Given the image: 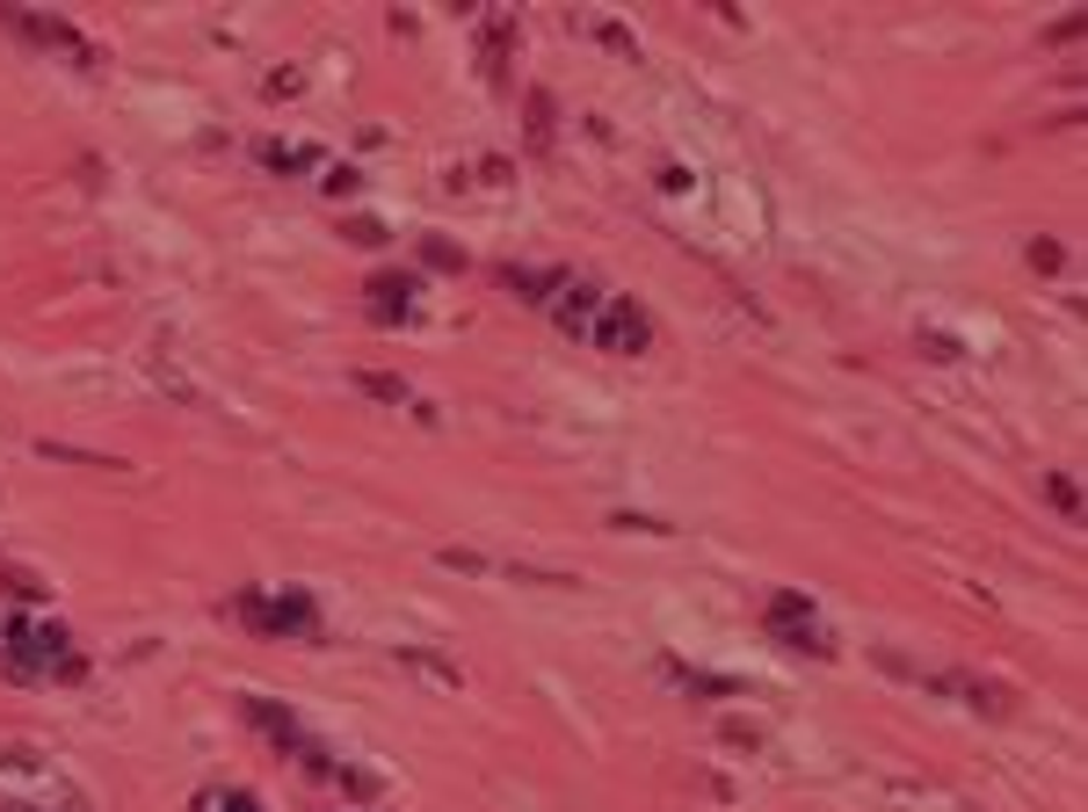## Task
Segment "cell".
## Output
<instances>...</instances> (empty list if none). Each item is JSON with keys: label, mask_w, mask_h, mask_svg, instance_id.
Wrapping results in <instances>:
<instances>
[{"label": "cell", "mask_w": 1088, "mask_h": 812, "mask_svg": "<svg viewBox=\"0 0 1088 812\" xmlns=\"http://www.w3.org/2000/svg\"><path fill=\"white\" fill-rule=\"evenodd\" d=\"M232 616H240L247 631H261V639H312L320 631V610H312V595H261V588H247V595H232Z\"/></svg>", "instance_id": "cell-1"}, {"label": "cell", "mask_w": 1088, "mask_h": 812, "mask_svg": "<svg viewBox=\"0 0 1088 812\" xmlns=\"http://www.w3.org/2000/svg\"><path fill=\"white\" fill-rule=\"evenodd\" d=\"M581 341H596V349H610V355H646V349H653V320H646L631 298L610 291V298H602V312L588 320Z\"/></svg>", "instance_id": "cell-2"}, {"label": "cell", "mask_w": 1088, "mask_h": 812, "mask_svg": "<svg viewBox=\"0 0 1088 812\" xmlns=\"http://www.w3.org/2000/svg\"><path fill=\"white\" fill-rule=\"evenodd\" d=\"M769 631H777L783 645H798V653H828V624L812 616V602L806 595H769Z\"/></svg>", "instance_id": "cell-3"}, {"label": "cell", "mask_w": 1088, "mask_h": 812, "mask_svg": "<svg viewBox=\"0 0 1088 812\" xmlns=\"http://www.w3.org/2000/svg\"><path fill=\"white\" fill-rule=\"evenodd\" d=\"M0 22H8V30H22V37H37V44H51V51H73L80 66L94 59V44H88V37H80V30H66V22H51V16H0Z\"/></svg>", "instance_id": "cell-4"}, {"label": "cell", "mask_w": 1088, "mask_h": 812, "mask_svg": "<svg viewBox=\"0 0 1088 812\" xmlns=\"http://www.w3.org/2000/svg\"><path fill=\"white\" fill-rule=\"evenodd\" d=\"M559 291H567V298H559V327H567V334H588V320H596V312H602V298H610V291H602V283H559Z\"/></svg>", "instance_id": "cell-5"}, {"label": "cell", "mask_w": 1088, "mask_h": 812, "mask_svg": "<svg viewBox=\"0 0 1088 812\" xmlns=\"http://www.w3.org/2000/svg\"><path fill=\"white\" fill-rule=\"evenodd\" d=\"M370 312H378V320L415 312V277H370Z\"/></svg>", "instance_id": "cell-6"}, {"label": "cell", "mask_w": 1088, "mask_h": 812, "mask_svg": "<svg viewBox=\"0 0 1088 812\" xmlns=\"http://www.w3.org/2000/svg\"><path fill=\"white\" fill-rule=\"evenodd\" d=\"M261 160H269V168H320L312 146H277V139H261Z\"/></svg>", "instance_id": "cell-7"}, {"label": "cell", "mask_w": 1088, "mask_h": 812, "mask_svg": "<svg viewBox=\"0 0 1088 812\" xmlns=\"http://www.w3.org/2000/svg\"><path fill=\"white\" fill-rule=\"evenodd\" d=\"M545 283H559V277H545V269H508V291H516V298H530V305H545V298H552Z\"/></svg>", "instance_id": "cell-8"}, {"label": "cell", "mask_w": 1088, "mask_h": 812, "mask_svg": "<svg viewBox=\"0 0 1088 812\" xmlns=\"http://www.w3.org/2000/svg\"><path fill=\"white\" fill-rule=\"evenodd\" d=\"M197 812H261V805H254V791H203Z\"/></svg>", "instance_id": "cell-9"}, {"label": "cell", "mask_w": 1088, "mask_h": 812, "mask_svg": "<svg viewBox=\"0 0 1088 812\" xmlns=\"http://www.w3.org/2000/svg\"><path fill=\"white\" fill-rule=\"evenodd\" d=\"M1045 493H1052V508H1059L1067 522H1081V493H1074V479H1067V472H1052V479H1045Z\"/></svg>", "instance_id": "cell-10"}, {"label": "cell", "mask_w": 1088, "mask_h": 812, "mask_svg": "<svg viewBox=\"0 0 1088 812\" xmlns=\"http://www.w3.org/2000/svg\"><path fill=\"white\" fill-rule=\"evenodd\" d=\"M356 384H363V392H378V399H407V384H392V378H378V370H363V378H356Z\"/></svg>", "instance_id": "cell-11"}]
</instances>
